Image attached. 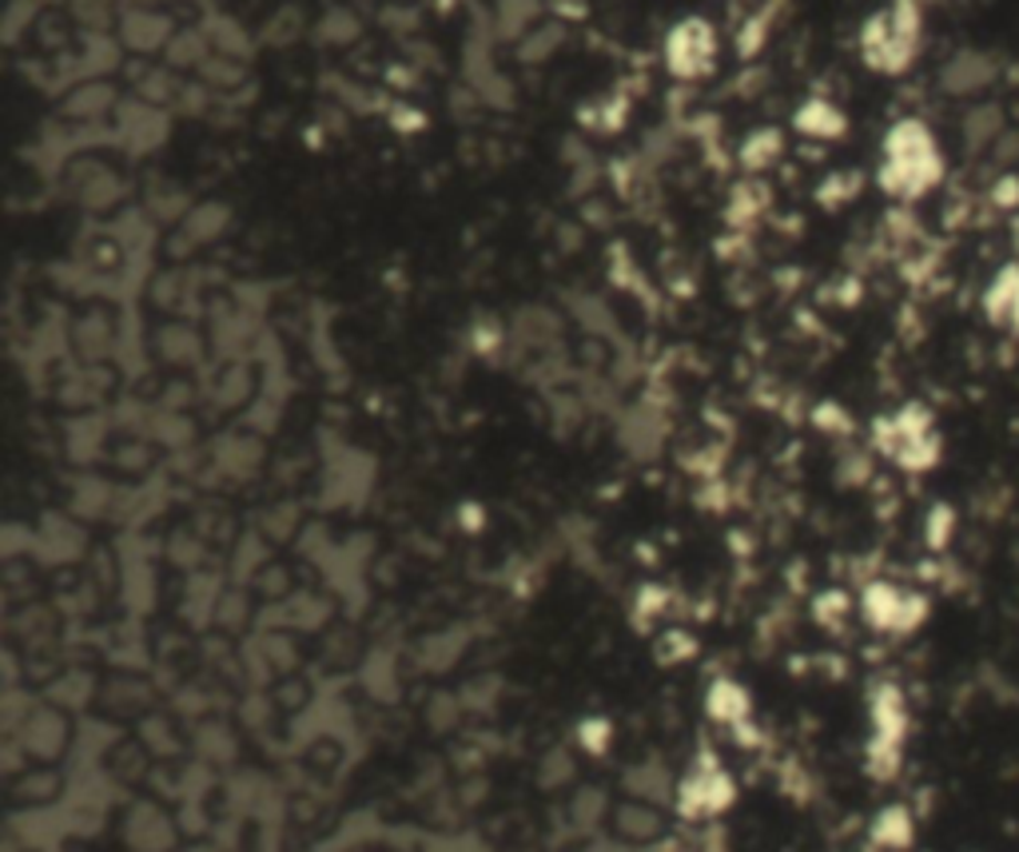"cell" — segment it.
Instances as JSON below:
<instances>
[{
    "mask_svg": "<svg viewBox=\"0 0 1019 852\" xmlns=\"http://www.w3.org/2000/svg\"><path fill=\"white\" fill-rule=\"evenodd\" d=\"M944 176V156L936 148V136L924 128L921 120H901L884 139V191L904 199H916L932 191Z\"/></svg>",
    "mask_w": 1019,
    "mask_h": 852,
    "instance_id": "cell-1",
    "label": "cell"
},
{
    "mask_svg": "<svg viewBox=\"0 0 1019 852\" xmlns=\"http://www.w3.org/2000/svg\"><path fill=\"white\" fill-rule=\"evenodd\" d=\"M709 56H713L709 24L705 20H685L682 29L674 32V40H669V60L682 69V76H693V72H701L709 64Z\"/></svg>",
    "mask_w": 1019,
    "mask_h": 852,
    "instance_id": "cell-2",
    "label": "cell"
},
{
    "mask_svg": "<svg viewBox=\"0 0 1019 852\" xmlns=\"http://www.w3.org/2000/svg\"><path fill=\"white\" fill-rule=\"evenodd\" d=\"M984 308H988L991 323L1019 331V263H1008L1000 276L991 279L988 295H984Z\"/></svg>",
    "mask_w": 1019,
    "mask_h": 852,
    "instance_id": "cell-3",
    "label": "cell"
},
{
    "mask_svg": "<svg viewBox=\"0 0 1019 852\" xmlns=\"http://www.w3.org/2000/svg\"><path fill=\"white\" fill-rule=\"evenodd\" d=\"M991 76H996V69H991L988 60L964 52V56L952 60L948 72H944V89L948 92H980L984 84H991Z\"/></svg>",
    "mask_w": 1019,
    "mask_h": 852,
    "instance_id": "cell-4",
    "label": "cell"
},
{
    "mask_svg": "<svg viewBox=\"0 0 1019 852\" xmlns=\"http://www.w3.org/2000/svg\"><path fill=\"white\" fill-rule=\"evenodd\" d=\"M952 530H956V515H952V506H936L928 515V546L932 550H944V546L952 542Z\"/></svg>",
    "mask_w": 1019,
    "mask_h": 852,
    "instance_id": "cell-5",
    "label": "cell"
}]
</instances>
